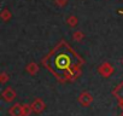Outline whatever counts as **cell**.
Instances as JSON below:
<instances>
[{
	"instance_id": "1",
	"label": "cell",
	"mask_w": 123,
	"mask_h": 116,
	"mask_svg": "<svg viewBox=\"0 0 123 116\" xmlns=\"http://www.w3.org/2000/svg\"><path fill=\"white\" fill-rule=\"evenodd\" d=\"M48 65L51 70L59 76H69L79 67V58L68 48H57L49 57Z\"/></svg>"
},
{
	"instance_id": "2",
	"label": "cell",
	"mask_w": 123,
	"mask_h": 116,
	"mask_svg": "<svg viewBox=\"0 0 123 116\" xmlns=\"http://www.w3.org/2000/svg\"><path fill=\"white\" fill-rule=\"evenodd\" d=\"M115 94H117L119 97V99L123 100V84L118 87V90H117V92H115Z\"/></svg>"
},
{
	"instance_id": "3",
	"label": "cell",
	"mask_w": 123,
	"mask_h": 116,
	"mask_svg": "<svg viewBox=\"0 0 123 116\" xmlns=\"http://www.w3.org/2000/svg\"><path fill=\"white\" fill-rule=\"evenodd\" d=\"M121 12H122V13H123V10H122V11H121Z\"/></svg>"
}]
</instances>
